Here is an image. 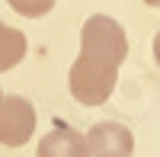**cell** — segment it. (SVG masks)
I'll return each instance as SVG.
<instances>
[{"label": "cell", "instance_id": "6da1fadb", "mask_svg": "<svg viewBox=\"0 0 160 157\" xmlns=\"http://www.w3.org/2000/svg\"><path fill=\"white\" fill-rule=\"evenodd\" d=\"M125 55H128L125 29L106 13H93L80 29V55L68 74L71 96L80 106H102L115 90Z\"/></svg>", "mask_w": 160, "mask_h": 157}, {"label": "cell", "instance_id": "5b68a950", "mask_svg": "<svg viewBox=\"0 0 160 157\" xmlns=\"http://www.w3.org/2000/svg\"><path fill=\"white\" fill-rule=\"evenodd\" d=\"M26 35L19 29H13V26L7 23H0V74L10 71V68H16V64L26 58Z\"/></svg>", "mask_w": 160, "mask_h": 157}, {"label": "cell", "instance_id": "7a4b0ae2", "mask_svg": "<svg viewBox=\"0 0 160 157\" xmlns=\"http://www.w3.org/2000/svg\"><path fill=\"white\" fill-rule=\"evenodd\" d=\"M35 132V106L26 96H7L0 90V144L22 148Z\"/></svg>", "mask_w": 160, "mask_h": 157}, {"label": "cell", "instance_id": "ba28073f", "mask_svg": "<svg viewBox=\"0 0 160 157\" xmlns=\"http://www.w3.org/2000/svg\"><path fill=\"white\" fill-rule=\"evenodd\" d=\"M144 3H148V7H160V0H144Z\"/></svg>", "mask_w": 160, "mask_h": 157}, {"label": "cell", "instance_id": "52a82bcc", "mask_svg": "<svg viewBox=\"0 0 160 157\" xmlns=\"http://www.w3.org/2000/svg\"><path fill=\"white\" fill-rule=\"evenodd\" d=\"M154 58H157V64H160V32L154 35Z\"/></svg>", "mask_w": 160, "mask_h": 157}, {"label": "cell", "instance_id": "277c9868", "mask_svg": "<svg viewBox=\"0 0 160 157\" xmlns=\"http://www.w3.org/2000/svg\"><path fill=\"white\" fill-rule=\"evenodd\" d=\"M38 157H90L87 138L68 125H55L38 141Z\"/></svg>", "mask_w": 160, "mask_h": 157}, {"label": "cell", "instance_id": "3957f363", "mask_svg": "<svg viewBox=\"0 0 160 157\" xmlns=\"http://www.w3.org/2000/svg\"><path fill=\"white\" fill-rule=\"evenodd\" d=\"M90 157H131L135 151V135L122 122H96L87 132Z\"/></svg>", "mask_w": 160, "mask_h": 157}, {"label": "cell", "instance_id": "8992f818", "mask_svg": "<svg viewBox=\"0 0 160 157\" xmlns=\"http://www.w3.org/2000/svg\"><path fill=\"white\" fill-rule=\"evenodd\" d=\"M7 3L16 10L19 16H26V19H38V16H45V13L55 10L58 0H7Z\"/></svg>", "mask_w": 160, "mask_h": 157}]
</instances>
